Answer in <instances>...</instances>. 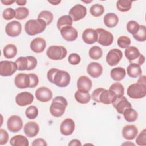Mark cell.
<instances>
[{"label": "cell", "instance_id": "obj_38", "mask_svg": "<svg viewBox=\"0 0 146 146\" xmlns=\"http://www.w3.org/2000/svg\"><path fill=\"white\" fill-rule=\"evenodd\" d=\"M104 11V8L103 6L99 3L93 5L90 9V12L91 14L95 17L101 16L103 14Z\"/></svg>", "mask_w": 146, "mask_h": 146}, {"label": "cell", "instance_id": "obj_53", "mask_svg": "<svg viewBox=\"0 0 146 146\" xmlns=\"http://www.w3.org/2000/svg\"><path fill=\"white\" fill-rule=\"evenodd\" d=\"M15 2L17 3V4L18 5L23 6L26 3V1H25V0H18V1H16Z\"/></svg>", "mask_w": 146, "mask_h": 146}, {"label": "cell", "instance_id": "obj_35", "mask_svg": "<svg viewBox=\"0 0 146 146\" xmlns=\"http://www.w3.org/2000/svg\"><path fill=\"white\" fill-rule=\"evenodd\" d=\"M132 1L127 0H119L116 2V7L121 12H127L132 7Z\"/></svg>", "mask_w": 146, "mask_h": 146}, {"label": "cell", "instance_id": "obj_2", "mask_svg": "<svg viewBox=\"0 0 146 146\" xmlns=\"http://www.w3.org/2000/svg\"><path fill=\"white\" fill-rule=\"evenodd\" d=\"M127 95L132 99H141L146 95V77L140 75L137 82L129 86Z\"/></svg>", "mask_w": 146, "mask_h": 146}, {"label": "cell", "instance_id": "obj_5", "mask_svg": "<svg viewBox=\"0 0 146 146\" xmlns=\"http://www.w3.org/2000/svg\"><path fill=\"white\" fill-rule=\"evenodd\" d=\"M67 105L68 103L65 98L61 96H56L52 99L50 107V112L54 117H60L64 114Z\"/></svg>", "mask_w": 146, "mask_h": 146}, {"label": "cell", "instance_id": "obj_3", "mask_svg": "<svg viewBox=\"0 0 146 146\" xmlns=\"http://www.w3.org/2000/svg\"><path fill=\"white\" fill-rule=\"evenodd\" d=\"M91 98L95 102L104 104H112L117 98L116 95L112 91L103 88L95 89L92 93Z\"/></svg>", "mask_w": 146, "mask_h": 146}, {"label": "cell", "instance_id": "obj_7", "mask_svg": "<svg viewBox=\"0 0 146 146\" xmlns=\"http://www.w3.org/2000/svg\"><path fill=\"white\" fill-rule=\"evenodd\" d=\"M17 66V69L19 71L31 70L37 66L36 59L32 56H21L17 58L15 62Z\"/></svg>", "mask_w": 146, "mask_h": 146}, {"label": "cell", "instance_id": "obj_42", "mask_svg": "<svg viewBox=\"0 0 146 146\" xmlns=\"http://www.w3.org/2000/svg\"><path fill=\"white\" fill-rule=\"evenodd\" d=\"M39 113L38 109L35 106H30L26 109L25 111L26 116L29 119H34L36 118Z\"/></svg>", "mask_w": 146, "mask_h": 146}, {"label": "cell", "instance_id": "obj_12", "mask_svg": "<svg viewBox=\"0 0 146 146\" xmlns=\"http://www.w3.org/2000/svg\"><path fill=\"white\" fill-rule=\"evenodd\" d=\"M23 125V121L21 117L17 115L11 116L7 121V129L11 132L15 133L19 131Z\"/></svg>", "mask_w": 146, "mask_h": 146}, {"label": "cell", "instance_id": "obj_22", "mask_svg": "<svg viewBox=\"0 0 146 146\" xmlns=\"http://www.w3.org/2000/svg\"><path fill=\"white\" fill-rule=\"evenodd\" d=\"M82 39L84 43L92 44L97 42L98 34L95 30L91 28L86 29L82 33Z\"/></svg>", "mask_w": 146, "mask_h": 146}, {"label": "cell", "instance_id": "obj_8", "mask_svg": "<svg viewBox=\"0 0 146 146\" xmlns=\"http://www.w3.org/2000/svg\"><path fill=\"white\" fill-rule=\"evenodd\" d=\"M67 54V50L62 46H51L47 50L46 54L48 58L54 60L64 59Z\"/></svg>", "mask_w": 146, "mask_h": 146}, {"label": "cell", "instance_id": "obj_27", "mask_svg": "<svg viewBox=\"0 0 146 146\" xmlns=\"http://www.w3.org/2000/svg\"><path fill=\"white\" fill-rule=\"evenodd\" d=\"M104 25L110 28L115 27L119 22V18L117 15L113 13L106 14L103 18Z\"/></svg>", "mask_w": 146, "mask_h": 146}, {"label": "cell", "instance_id": "obj_17", "mask_svg": "<svg viewBox=\"0 0 146 146\" xmlns=\"http://www.w3.org/2000/svg\"><path fill=\"white\" fill-rule=\"evenodd\" d=\"M35 95L39 101L42 102H47L52 99V92L48 88L41 87L36 90Z\"/></svg>", "mask_w": 146, "mask_h": 146}, {"label": "cell", "instance_id": "obj_47", "mask_svg": "<svg viewBox=\"0 0 146 146\" xmlns=\"http://www.w3.org/2000/svg\"><path fill=\"white\" fill-rule=\"evenodd\" d=\"M68 60L71 64L77 65L80 62L81 59H80V56L78 54L72 53L70 55H69Z\"/></svg>", "mask_w": 146, "mask_h": 146}, {"label": "cell", "instance_id": "obj_48", "mask_svg": "<svg viewBox=\"0 0 146 146\" xmlns=\"http://www.w3.org/2000/svg\"><path fill=\"white\" fill-rule=\"evenodd\" d=\"M0 135V145L6 144L9 140V135L7 131L3 129H1Z\"/></svg>", "mask_w": 146, "mask_h": 146}, {"label": "cell", "instance_id": "obj_1", "mask_svg": "<svg viewBox=\"0 0 146 146\" xmlns=\"http://www.w3.org/2000/svg\"><path fill=\"white\" fill-rule=\"evenodd\" d=\"M47 76L50 82L55 84L59 87L67 86L71 80L70 75L67 71L55 68H51L48 70Z\"/></svg>", "mask_w": 146, "mask_h": 146}, {"label": "cell", "instance_id": "obj_19", "mask_svg": "<svg viewBox=\"0 0 146 146\" xmlns=\"http://www.w3.org/2000/svg\"><path fill=\"white\" fill-rule=\"evenodd\" d=\"M113 107L116 111L120 114H123L125 110L128 108H132L131 104L128 101L125 96L117 98L116 100L112 103Z\"/></svg>", "mask_w": 146, "mask_h": 146}, {"label": "cell", "instance_id": "obj_10", "mask_svg": "<svg viewBox=\"0 0 146 146\" xmlns=\"http://www.w3.org/2000/svg\"><path fill=\"white\" fill-rule=\"evenodd\" d=\"M17 70L15 62L8 60H3L0 62V75L2 76H11Z\"/></svg>", "mask_w": 146, "mask_h": 146}, {"label": "cell", "instance_id": "obj_46", "mask_svg": "<svg viewBox=\"0 0 146 146\" xmlns=\"http://www.w3.org/2000/svg\"><path fill=\"white\" fill-rule=\"evenodd\" d=\"M136 143L138 145H146V129H144L136 139Z\"/></svg>", "mask_w": 146, "mask_h": 146}, {"label": "cell", "instance_id": "obj_49", "mask_svg": "<svg viewBox=\"0 0 146 146\" xmlns=\"http://www.w3.org/2000/svg\"><path fill=\"white\" fill-rule=\"evenodd\" d=\"M30 77V88H34L38 86L39 83V78L38 75L35 74H29Z\"/></svg>", "mask_w": 146, "mask_h": 146}, {"label": "cell", "instance_id": "obj_21", "mask_svg": "<svg viewBox=\"0 0 146 146\" xmlns=\"http://www.w3.org/2000/svg\"><path fill=\"white\" fill-rule=\"evenodd\" d=\"M23 131L27 137L36 136L39 132V126L35 121H29L24 126Z\"/></svg>", "mask_w": 146, "mask_h": 146}, {"label": "cell", "instance_id": "obj_23", "mask_svg": "<svg viewBox=\"0 0 146 146\" xmlns=\"http://www.w3.org/2000/svg\"><path fill=\"white\" fill-rule=\"evenodd\" d=\"M46 47V40L42 38H36L30 42V49L35 53L42 52Z\"/></svg>", "mask_w": 146, "mask_h": 146}, {"label": "cell", "instance_id": "obj_11", "mask_svg": "<svg viewBox=\"0 0 146 146\" xmlns=\"http://www.w3.org/2000/svg\"><path fill=\"white\" fill-rule=\"evenodd\" d=\"M86 14V7L80 4H77L73 6L68 13L69 15L73 21H78L84 18Z\"/></svg>", "mask_w": 146, "mask_h": 146}, {"label": "cell", "instance_id": "obj_52", "mask_svg": "<svg viewBox=\"0 0 146 146\" xmlns=\"http://www.w3.org/2000/svg\"><path fill=\"white\" fill-rule=\"evenodd\" d=\"M1 2L5 5H11L12 3H14L15 1H13V0H5V1H3V0H1Z\"/></svg>", "mask_w": 146, "mask_h": 146}, {"label": "cell", "instance_id": "obj_20", "mask_svg": "<svg viewBox=\"0 0 146 146\" xmlns=\"http://www.w3.org/2000/svg\"><path fill=\"white\" fill-rule=\"evenodd\" d=\"M75 127L74 121L70 118H67L62 122L60 125V131L63 135L69 136L74 132Z\"/></svg>", "mask_w": 146, "mask_h": 146}, {"label": "cell", "instance_id": "obj_54", "mask_svg": "<svg viewBox=\"0 0 146 146\" xmlns=\"http://www.w3.org/2000/svg\"><path fill=\"white\" fill-rule=\"evenodd\" d=\"M49 3H51V4H52L53 5H58L59 3H60V1H48Z\"/></svg>", "mask_w": 146, "mask_h": 146}, {"label": "cell", "instance_id": "obj_44", "mask_svg": "<svg viewBox=\"0 0 146 146\" xmlns=\"http://www.w3.org/2000/svg\"><path fill=\"white\" fill-rule=\"evenodd\" d=\"M131 39L127 36H121L117 39V45L121 48H127L131 44Z\"/></svg>", "mask_w": 146, "mask_h": 146}, {"label": "cell", "instance_id": "obj_29", "mask_svg": "<svg viewBox=\"0 0 146 146\" xmlns=\"http://www.w3.org/2000/svg\"><path fill=\"white\" fill-rule=\"evenodd\" d=\"M127 72L128 75L133 78H136L142 74V70L140 68V66L136 63H130V64L127 68Z\"/></svg>", "mask_w": 146, "mask_h": 146}, {"label": "cell", "instance_id": "obj_40", "mask_svg": "<svg viewBox=\"0 0 146 146\" xmlns=\"http://www.w3.org/2000/svg\"><path fill=\"white\" fill-rule=\"evenodd\" d=\"M15 18L18 20H22L27 18L29 14V11L27 8L25 7H19L16 8L15 10Z\"/></svg>", "mask_w": 146, "mask_h": 146}, {"label": "cell", "instance_id": "obj_31", "mask_svg": "<svg viewBox=\"0 0 146 146\" xmlns=\"http://www.w3.org/2000/svg\"><path fill=\"white\" fill-rule=\"evenodd\" d=\"M75 99L79 103H88L91 99V96L88 92H83L78 90L75 93Z\"/></svg>", "mask_w": 146, "mask_h": 146}, {"label": "cell", "instance_id": "obj_28", "mask_svg": "<svg viewBox=\"0 0 146 146\" xmlns=\"http://www.w3.org/2000/svg\"><path fill=\"white\" fill-rule=\"evenodd\" d=\"M10 144L12 146H28L29 145L27 138L23 135H15L10 140Z\"/></svg>", "mask_w": 146, "mask_h": 146}, {"label": "cell", "instance_id": "obj_34", "mask_svg": "<svg viewBox=\"0 0 146 146\" xmlns=\"http://www.w3.org/2000/svg\"><path fill=\"white\" fill-rule=\"evenodd\" d=\"M125 120L128 122L135 121L138 117L137 112L133 108H129L125 110L123 114Z\"/></svg>", "mask_w": 146, "mask_h": 146}, {"label": "cell", "instance_id": "obj_43", "mask_svg": "<svg viewBox=\"0 0 146 146\" xmlns=\"http://www.w3.org/2000/svg\"><path fill=\"white\" fill-rule=\"evenodd\" d=\"M139 27L140 25L135 21H129L127 23V30L132 35L135 34L138 31Z\"/></svg>", "mask_w": 146, "mask_h": 146}, {"label": "cell", "instance_id": "obj_26", "mask_svg": "<svg viewBox=\"0 0 146 146\" xmlns=\"http://www.w3.org/2000/svg\"><path fill=\"white\" fill-rule=\"evenodd\" d=\"M78 90L83 92H88L92 87L91 80L86 76H81L77 81Z\"/></svg>", "mask_w": 146, "mask_h": 146}, {"label": "cell", "instance_id": "obj_16", "mask_svg": "<svg viewBox=\"0 0 146 146\" xmlns=\"http://www.w3.org/2000/svg\"><path fill=\"white\" fill-rule=\"evenodd\" d=\"M34 100V96L29 92H22L17 95L15 96L16 103L21 107L29 105Z\"/></svg>", "mask_w": 146, "mask_h": 146}, {"label": "cell", "instance_id": "obj_24", "mask_svg": "<svg viewBox=\"0 0 146 146\" xmlns=\"http://www.w3.org/2000/svg\"><path fill=\"white\" fill-rule=\"evenodd\" d=\"M138 134V129L134 125H127L122 129V135L126 140L134 139Z\"/></svg>", "mask_w": 146, "mask_h": 146}, {"label": "cell", "instance_id": "obj_32", "mask_svg": "<svg viewBox=\"0 0 146 146\" xmlns=\"http://www.w3.org/2000/svg\"><path fill=\"white\" fill-rule=\"evenodd\" d=\"M4 56L7 59H11L15 56L17 54V48L13 44H9L5 46L3 50Z\"/></svg>", "mask_w": 146, "mask_h": 146}, {"label": "cell", "instance_id": "obj_9", "mask_svg": "<svg viewBox=\"0 0 146 146\" xmlns=\"http://www.w3.org/2000/svg\"><path fill=\"white\" fill-rule=\"evenodd\" d=\"M98 34L97 42L103 46H108L113 43V36L112 34L103 29L99 28L96 30Z\"/></svg>", "mask_w": 146, "mask_h": 146}, {"label": "cell", "instance_id": "obj_4", "mask_svg": "<svg viewBox=\"0 0 146 146\" xmlns=\"http://www.w3.org/2000/svg\"><path fill=\"white\" fill-rule=\"evenodd\" d=\"M46 26V23L43 19H30L25 23V30L28 35L34 36L44 31Z\"/></svg>", "mask_w": 146, "mask_h": 146}, {"label": "cell", "instance_id": "obj_25", "mask_svg": "<svg viewBox=\"0 0 146 146\" xmlns=\"http://www.w3.org/2000/svg\"><path fill=\"white\" fill-rule=\"evenodd\" d=\"M87 71L91 77L96 78L102 75L103 72V67L99 63L91 62L88 65Z\"/></svg>", "mask_w": 146, "mask_h": 146}, {"label": "cell", "instance_id": "obj_33", "mask_svg": "<svg viewBox=\"0 0 146 146\" xmlns=\"http://www.w3.org/2000/svg\"><path fill=\"white\" fill-rule=\"evenodd\" d=\"M72 19L69 15H64L60 17L57 21V27L60 30L63 27L70 26H71L72 25Z\"/></svg>", "mask_w": 146, "mask_h": 146}, {"label": "cell", "instance_id": "obj_15", "mask_svg": "<svg viewBox=\"0 0 146 146\" xmlns=\"http://www.w3.org/2000/svg\"><path fill=\"white\" fill-rule=\"evenodd\" d=\"M60 31L62 38L68 42L74 41L76 39L78 35L77 30L72 26L63 27Z\"/></svg>", "mask_w": 146, "mask_h": 146}, {"label": "cell", "instance_id": "obj_39", "mask_svg": "<svg viewBox=\"0 0 146 146\" xmlns=\"http://www.w3.org/2000/svg\"><path fill=\"white\" fill-rule=\"evenodd\" d=\"M38 18L43 19L45 21L47 25H48L52 22L54 15L51 11L48 10H43L39 14Z\"/></svg>", "mask_w": 146, "mask_h": 146}, {"label": "cell", "instance_id": "obj_13", "mask_svg": "<svg viewBox=\"0 0 146 146\" xmlns=\"http://www.w3.org/2000/svg\"><path fill=\"white\" fill-rule=\"evenodd\" d=\"M123 57L121 50L117 48L111 49L107 54L106 62L111 66L117 65Z\"/></svg>", "mask_w": 146, "mask_h": 146}, {"label": "cell", "instance_id": "obj_50", "mask_svg": "<svg viewBox=\"0 0 146 146\" xmlns=\"http://www.w3.org/2000/svg\"><path fill=\"white\" fill-rule=\"evenodd\" d=\"M47 144L46 141L42 138H38L36 139H35L32 145L33 146H37V145H47Z\"/></svg>", "mask_w": 146, "mask_h": 146}, {"label": "cell", "instance_id": "obj_37", "mask_svg": "<svg viewBox=\"0 0 146 146\" xmlns=\"http://www.w3.org/2000/svg\"><path fill=\"white\" fill-rule=\"evenodd\" d=\"M110 90L112 91L117 96V98H121L124 96V88L121 83L116 82L113 83L110 87Z\"/></svg>", "mask_w": 146, "mask_h": 146}, {"label": "cell", "instance_id": "obj_14", "mask_svg": "<svg viewBox=\"0 0 146 146\" xmlns=\"http://www.w3.org/2000/svg\"><path fill=\"white\" fill-rule=\"evenodd\" d=\"M22 25L17 21H13L8 23L5 27V31L7 35L11 37L18 36L21 33Z\"/></svg>", "mask_w": 146, "mask_h": 146}, {"label": "cell", "instance_id": "obj_45", "mask_svg": "<svg viewBox=\"0 0 146 146\" xmlns=\"http://www.w3.org/2000/svg\"><path fill=\"white\" fill-rule=\"evenodd\" d=\"M2 17L6 20H10L15 17V11L11 7L7 8L3 11Z\"/></svg>", "mask_w": 146, "mask_h": 146}, {"label": "cell", "instance_id": "obj_30", "mask_svg": "<svg viewBox=\"0 0 146 146\" xmlns=\"http://www.w3.org/2000/svg\"><path fill=\"white\" fill-rule=\"evenodd\" d=\"M110 75L113 80L119 82L123 80L125 78L126 72L125 69L123 67H118L111 70Z\"/></svg>", "mask_w": 146, "mask_h": 146}, {"label": "cell", "instance_id": "obj_18", "mask_svg": "<svg viewBox=\"0 0 146 146\" xmlns=\"http://www.w3.org/2000/svg\"><path fill=\"white\" fill-rule=\"evenodd\" d=\"M14 83L16 87L19 88H30V77L29 74L19 73L17 74L14 79Z\"/></svg>", "mask_w": 146, "mask_h": 146}, {"label": "cell", "instance_id": "obj_6", "mask_svg": "<svg viewBox=\"0 0 146 146\" xmlns=\"http://www.w3.org/2000/svg\"><path fill=\"white\" fill-rule=\"evenodd\" d=\"M125 56L130 63H136L139 66L145 62V57L140 53L138 48L134 46H129L125 48Z\"/></svg>", "mask_w": 146, "mask_h": 146}, {"label": "cell", "instance_id": "obj_41", "mask_svg": "<svg viewBox=\"0 0 146 146\" xmlns=\"http://www.w3.org/2000/svg\"><path fill=\"white\" fill-rule=\"evenodd\" d=\"M133 38L139 42H144L146 40V28L144 25H140L138 31L134 35Z\"/></svg>", "mask_w": 146, "mask_h": 146}, {"label": "cell", "instance_id": "obj_36", "mask_svg": "<svg viewBox=\"0 0 146 146\" xmlns=\"http://www.w3.org/2000/svg\"><path fill=\"white\" fill-rule=\"evenodd\" d=\"M88 54L90 57L93 60H98L102 58L103 51L102 48L97 46H94L90 48Z\"/></svg>", "mask_w": 146, "mask_h": 146}, {"label": "cell", "instance_id": "obj_51", "mask_svg": "<svg viewBox=\"0 0 146 146\" xmlns=\"http://www.w3.org/2000/svg\"><path fill=\"white\" fill-rule=\"evenodd\" d=\"M69 146H81L82 144L79 140L78 139H73L70 141V142L68 143Z\"/></svg>", "mask_w": 146, "mask_h": 146}]
</instances>
